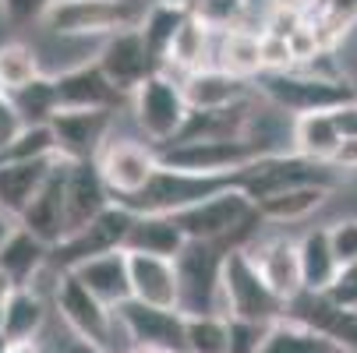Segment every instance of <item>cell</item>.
<instances>
[{"label": "cell", "mask_w": 357, "mask_h": 353, "mask_svg": "<svg viewBox=\"0 0 357 353\" xmlns=\"http://www.w3.org/2000/svg\"><path fill=\"white\" fill-rule=\"evenodd\" d=\"M333 166L340 173H357V138H343V145L333 156Z\"/></svg>", "instance_id": "45"}, {"label": "cell", "mask_w": 357, "mask_h": 353, "mask_svg": "<svg viewBox=\"0 0 357 353\" xmlns=\"http://www.w3.org/2000/svg\"><path fill=\"white\" fill-rule=\"evenodd\" d=\"M322 0H269V11L273 15H287L294 22H308L312 15H319Z\"/></svg>", "instance_id": "44"}, {"label": "cell", "mask_w": 357, "mask_h": 353, "mask_svg": "<svg viewBox=\"0 0 357 353\" xmlns=\"http://www.w3.org/2000/svg\"><path fill=\"white\" fill-rule=\"evenodd\" d=\"M131 113H135V124L142 131V138L152 145V148H163L170 145L181 131H184V120L191 113L188 99H184V85L177 74L170 71H152L135 92H131Z\"/></svg>", "instance_id": "5"}, {"label": "cell", "mask_w": 357, "mask_h": 353, "mask_svg": "<svg viewBox=\"0 0 357 353\" xmlns=\"http://www.w3.org/2000/svg\"><path fill=\"white\" fill-rule=\"evenodd\" d=\"M174 219L181 223L188 240H230L237 247H244L266 223L241 184H230L209 198L195 201V205L174 212Z\"/></svg>", "instance_id": "2"}, {"label": "cell", "mask_w": 357, "mask_h": 353, "mask_svg": "<svg viewBox=\"0 0 357 353\" xmlns=\"http://www.w3.org/2000/svg\"><path fill=\"white\" fill-rule=\"evenodd\" d=\"M128 265H131V297L135 300L156 304V308H177L181 286H177V262L174 258L128 251Z\"/></svg>", "instance_id": "20"}, {"label": "cell", "mask_w": 357, "mask_h": 353, "mask_svg": "<svg viewBox=\"0 0 357 353\" xmlns=\"http://www.w3.org/2000/svg\"><path fill=\"white\" fill-rule=\"evenodd\" d=\"M22 127H25V117L11 103V95H0V156H4V148L18 138Z\"/></svg>", "instance_id": "41"}, {"label": "cell", "mask_w": 357, "mask_h": 353, "mask_svg": "<svg viewBox=\"0 0 357 353\" xmlns=\"http://www.w3.org/2000/svg\"><path fill=\"white\" fill-rule=\"evenodd\" d=\"M230 240H188L177 262V308L184 315H223V258Z\"/></svg>", "instance_id": "4"}, {"label": "cell", "mask_w": 357, "mask_h": 353, "mask_svg": "<svg viewBox=\"0 0 357 353\" xmlns=\"http://www.w3.org/2000/svg\"><path fill=\"white\" fill-rule=\"evenodd\" d=\"M57 163H61V156L57 159H29V163H0V205L11 216H22Z\"/></svg>", "instance_id": "28"}, {"label": "cell", "mask_w": 357, "mask_h": 353, "mask_svg": "<svg viewBox=\"0 0 357 353\" xmlns=\"http://www.w3.org/2000/svg\"><path fill=\"white\" fill-rule=\"evenodd\" d=\"M326 226H329V240H333V251L340 258V269L357 262V216H340Z\"/></svg>", "instance_id": "39"}, {"label": "cell", "mask_w": 357, "mask_h": 353, "mask_svg": "<svg viewBox=\"0 0 357 353\" xmlns=\"http://www.w3.org/2000/svg\"><path fill=\"white\" fill-rule=\"evenodd\" d=\"M269 223L259 226L244 251L251 255V262L259 265V272L266 276V283L276 290L280 300H290L304 290V276H301V255H297V237L283 233V230H266Z\"/></svg>", "instance_id": "14"}, {"label": "cell", "mask_w": 357, "mask_h": 353, "mask_svg": "<svg viewBox=\"0 0 357 353\" xmlns=\"http://www.w3.org/2000/svg\"><path fill=\"white\" fill-rule=\"evenodd\" d=\"M340 145H343V131H340L333 110H315V113L294 117V141H290L294 152L319 159V163H333Z\"/></svg>", "instance_id": "29"}, {"label": "cell", "mask_w": 357, "mask_h": 353, "mask_svg": "<svg viewBox=\"0 0 357 353\" xmlns=\"http://www.w3.org/2000/svg\"><path fill=\"white\" fill-rule=\"evenodd\" d=\"M114 205V194L99 173V163H68V233L89 226L99 212Z\"/></svg>", "instance_id": "19"}, {"label": "cell", "mask_w": 357, "mask_h": 353, "mask_svg": "<svg viewBox=\"0 0 357 353\" xmlns=\"http://www.w3.org/2000/svg\"><path fill=\"white\" fill-rule=\"evenodd\" d=\"M124 353H170V350H160V346H145V343H131Z\"/></svg>", "instance_id": "50"}, {"label": "cell", "mask_w": 357, "mask_h": 353, "mask_svg": "<svg viewBox=\"0 0 357 353\" xmlns=\"http://www.w3.org/2000/svg\"><path fill=\"white\" fill-rule=\"evenodd\" d=\"M4 322V339L8 343H36L43 325H46V300L36 286H18L11 300L0 308Z\"/></svg>", "instance_id": "30"}, {"label": "cell", "mask_w": 357, "mask_h": 353, "mask_svg": "<svg viewBox=\"0 0 357 353\" xmlns=\"http://www.w3.org/2000/svg\"><path fill=\"white\" fill-rule=\"evenodd\" d=\"M135 223V212L124 209L121 201H114V205L107 212H99L89 226L68 233L57 247H54V255H50V265L54 269H75L96 255H107V251H117L128 244V230Z\"/></svg>", "instance_id": "10"}, {"label": "cell", "mask_w": 357, "mask_h": 353, "mask_svg": "<svg viewBox=\"0 0 357 353\" xmlns=\"http://www.w3.org/2000/svg\"><path fill=\"white\" fill-rule=\"evenodd\" d=\"M297 255H301V276L304 290L326 293L340 279V258L329 240V226H308L297 237Z\"/></svg>", "instance_id": "24"}, {"label": "cell", "mask_w": 357, "mask_h": 353, "mask_svg": "<svg viewBox=\"0 0 357 353\" xmlns=\"http://www.w3.org/2000/svg\"><path fill=\"white\" fill-rule=\"evenodd\" d=\"M255 95L269 107H280L290 117L315 113V110H340L357 99V88L343 74L294 68V71H262L255 78Z\"/></svg>", "instance_id": "1"}, {"label": "cell", "mask_w": 357, "mask_h": 353, "mask_svg": "<svg viewBox=\"0 0 357 353\" xmlns=\"http://www.w3.org/2000/svg\"><path fill=\"white\" fill-rule=\"evenodd\" d=\"M213 64L255 81L262 74V29H230V32H216V49H213Z\"/></svg>", "instance_id": "25"}, {"label": "cell", "mask_w": 357, "mask_h": 353, "mask_svg": "<svg viewBox=\"0 0 357 353\" xmlns=\"http://www.w3.org/2000/svg\"><path fill=\"white\" fill-rule=\"evenodd\" d=\"M237 173H188V170H170V166L160 163L156 177H152L138 194L124 198L121 205L131 209L135 216H142V212H167V216H174V212L195 205V201L237 184Z\"/></svg>", "instance_id": "7"}, {"label": "cell", "mask_w": 357, "mask_h": 353, "mask_svg": "<svg viewBox=\"0 0 357 353\" xmlns=\"http://www.w3.org/2000/svg\"><path fill=\"white\" fill-rule=\"evenodd\" d=\"M68 272H75L110 308H121L124 300H131V265H128V251L124 247L107 251V255H96V258L68 269Z\"/></svg>", "instance_id": "22"}, {"label": "cell", "mask_w": 357, "mask_h": 353, "mask_svg": "<svg viewBox=\"0 0 357 353\" xmlns=\"http://www.w3.org/2000/svg\"><path fill=\"white\" fill-rule=\"evenodd\" d=\"M149 4H177V0H149Z\"/></svg>", "instance_id": "52"}, {"label": "cell", "mask_w": 357, "mask_h": 353, "mask_svg": "<svg viewBox=\"0 0 357 353\" xmlns=\"http://www.w3.org/2000/svg\"><path fill=\"white\" fill-rule=\"evenodd\" d=\"M188 8H181V4H149L145 8V18H142V36H145V42H149V49L156 54V61H163V54H167V46L174 42V36H177V29L188 22Z\"/></svg>", "instance_id": "31"}, {"label": "cell", "mask_w": 357, "mask_h": 353, "mask_svg": "<svg viewBox=\"0 0 357 353\" xmlns=\"http://www.w3.org/2000/svg\"><path fill=\"white\" fill-rule=\"evenodd\" d=\"M223 315L251 322L287 318V300L276 297V290L266 283L244 247H230L223 258Z\"/></svg>", "instance_id": "6"}, {"label": "cell", "mask_w": 357, "mask_h": 353, "mask_svg": "<svg viewBox=\"0 0 357 353\" xmlns=\"http://www.w3.org/2000/svg\"><path fill=\"white\" fill-rule=\"evenodd\" d=\"M336 304H343V308H357V262H350V265H343L340 269V279L326 290Z\"/></svg>", "instance_id": "42"}, {"label": "cell", "mask_w": 357, "mask_h": 353, "mask_svg": "<svg viewBox=\"0 0 357 353\" xmlns=\"http://www.w3.org/2000/svg\"><path fill=\"white\" fill-rule=\"evenodd\" d=\"M276 322H251V318H230V353H259L269 339Z\"/></svg>", "instance_id": "38"}, {"label": "cell", "mask_w": 357, "mask_h": 353, "mask_svg": "<svg viewBox=\"0 0 357 353\" xmlns=\"http://www.w3.org/2000/svg\"><path fill=\"white\" fill-rule=\"evenodd\" d=\"M160 152V163L188 173H237L248 163L269 156L255 138H202V141H170Z\"/></svg>", "instance_id": "9"}, {"label": "cell", "mask_w": 357, "mask_h": 353, "mask_svg": "<svg viewBox=\"0 0 357 353\" xmlns=\"http://www.w3.org/2000/svg\"><path fill=\"white\" fill-rule=\"evenodd\" d=\"M188 237L181 230V223L167 212H142L135 216L131 230H128V244L124 251H142V255H160V258H177L184 251Z\"/></svg>", "instance_id": "26"}, {"label": "cell", "mask_w": 357, "mask_h": 353, "mask_svg": "<svg viewBox=\"0 0 357 353\" xmlns=\"http://www.w3.org/2000/svg\"><path fill=\"white\" fill-rule=\"evenodd\" d=\"M117 110H57L50 117L57 138V156L68 163H89L99 159V152L114 138Z\"/></svg>", "instance_id": "12"}, {"label": "cell", "mask_w": 357, "mask_h": 353, "mask_svg": "<svg viewBox=\"0 0 357 353\" xmlns=\"http://www.w3.org/2000/svg\"><path fill=\"white\" fill-rule=\"evenodd\" d=\"M96 64L103 68V74L117 85V92H124L131 99V92L152 74L160 71V61L156 54L149 49L142 29H124V32H114L107 39H99V49H96Z\"/></svg>", "instance_id": "15"}, {"label": "cell", "mask_w": 357, "mask_h": 353, "mask_svg": "<svg viewBox=\"0 0 357 353\" xmlns=\"http://www.w3.org/2000/svg\"><path fill=\"white\" fill-rule=\"evenodd\" d=\"M99 173H103L114 201H124L131 194H138L160 170V152L149 141H135V138H110L107 148L99 152Z\"/></svg>", "instance_id": "13"}, {"label": "cell", "mask_w": 357, "mask_h": 353, "mask_svg": "<svg viewBox=\"0 0 357 353\" xmlns=\"http://www.w3.org/2000/svg\"><path fill=\"white\" fill-rule=\"evenodd\" d=\"M181 85H184V99L191 110H227V107H237L255 95V81L237 78L216 64L184 74Z\"/></svg>", "instance_id": "18"}, {"label": "cell", "mask_w": 357, "mask_h": 353, "mask_svg": "<svg viewBox=\"0 0 357 353\" xmlns=\"http://www.w3.org/2000/svg\"><path fill=\"white\" fill-rule=\"evenodd\" d=\"M191 15H195L202 25H209L213 32H230V29L248 25L251 0H202Z\"/></svg>", "instance_id": "37"}, {"label": "cell", "mask_w": 357, "mask_h": 353, "mask_svg": "<svg viewBox=\"0 0 357 353\" xmlns=\"http://www.w3.org/2000/svg\"><path fill=\"white\" fill-rule=\"evenodd\" d=\"M124 343H145V346H160L170 353H188V315L177 308H156V304H142V300H124L121 308H114ZM124 346V350H128Z\"/></svg>", "instance_id": "11"}, {"label": "cell", "mask_w": 357, "mask_h": 353, "mask_svg": "<svg viewBox=\"0 0 357 353\" xmlns=\"http://www.w3.org/2000/svg\"><path fill=\"white\" fill-rule=\"evenodd\" d=\"M145 8L138 0H50L39 25L57 39H107L138 29Z\"/></svg>", "instance_id": "3"}, {"label": "cell", "mask_w": 357, "mask_h": 353, "mask_svg": "<svg viewBox=\"0 0 357 353\" xmlns=\"http://www.w3.org/2000/svg\"><path fill=\"white\" fill-rule=\"evenodd\" d=\"M50 255H54V247L43 244L36 233H29L18 223V230L8 237L4 247H0V269H4L18 286H32L46 269H54L50 265Z\"/></svg>", "instance_id": "27"}, {"label": "cell", "mask_w": 357, "mask_h": 353, "mask_svg": "<svg viewBox=\"0 0 357 353\" xmlns=\"http://www.w3.org/2000/svg\"><path fill=\"white\" fill-rule=\"evenodd\" d=\"M297 61L290 54V39L276 32H262V71H294Z\"/></svg>", "instance_id": "40"}, {"label": "cell", "mask_w": 357, "mask_h": 353, "mask_svg": "<svg viewBox=\"0 0 357 353\" xmlns=\"http://www.w3.org/2000/svg\"><path fill=\"white\" fill-rule=\"evenodd\" d=\"M29 159H57V138L54 127L46 124H25L18 138L4 148L0 163H29Z\"/></svg>", "instance_id": "34"}, {"label": "cell", "mask_w": 357, "mask_h": 353, "mask_svg": "<svg viewBox=\"0 0 357 353\" xmlns=\"http://www.w3.org/2000/svg\"><path fill=\"white\" fill-rule=\"evenodd\" d=\"M333 346H336V343H329L326 336H319V332H312V329H304L301 322L280 318L259 353H322V350H333ZM336 350H340V346H336Z\"/></svg>", "instance_id": "33"}, {"label": "cell", "mask_w": 357, "mask_h": 353, "mask_svg": "<svg viewBox=\"0 0 357 353\" xmlns=\"http://www.w3.org/2000/svg\"><path fill=\"white\" fill-rule=\"evenodd\" d=\"M18 230V216H11L4 205H0V247H4L8 244V237Z\"/></svg>", "instance_id": "47"}, {"label": "cell", "mask_w": 357, "mask_h": 353, "mask_svg": "<svg viewBox=\"0 0 357 353\" xmlns=\"http://www.w3.org/2000/svg\"><path fill=\"white\" fill-rule=\"evenodd\" d=\"M64 353H114V350H110V346H99V343H92V339L75 336V339L64 346Z\"/></svg>", "instance_id": "46"}, {"label": "cell", "mask_w": 357, "mask_h": 353, "mask_svg": "<svg viewBox=\"0 0 357 353\" xmlns=\"http://www.w3.org/2000/svg\"><path fill=\"white\" fill-rule=\"evenodd\" d=\"M11 103L18 107V113L25 117V124H46L57 113V88H54V74H39L36 81H29L25 88L11 92Z\"/></svg>", "instance_id": "35"}, {"label": "cell", "mask_w": 357, "mask_h": 353, "mask_svg": "<svg viewBox=\"0 0 357 353\" xmlns=\"http://www.w3.org/2000/svg\"><path fill=\"white\" fill-rule=\"evenodd\" d=\"M54 308H57V315L64 318V325H68L75 336H82V339H92V343L110 346V350H114V339H117V336L124 339L114 308L103 304V300H99L75 272H64V269H61V272L54 276ZM124 346H128V343H124Z\"/></svg>", "instance_id": "8"}, {"label": "cell", "mask_w": 357, "mask_h": 353, "mask_svg": "<svg viewBox=\"0 0 357 353\" xmlns=\"http://www.w3.org/2000/svg\"><path fill=\"white\" fill-rule=\"evenodd\" d=\"M336 187H326V184H294V187H283V191H273L269 198H262L259 205V216L269 223V226H294V223H304L312 219L319 209L329 205Z\"/></svg>", "instance_id": "21"}, {"label": "cell", "mask_w": 357, "mask_h": 353, "mask_svg": "<svg viewBox=\"0 0 357 353\" xmlns=\"http://www.w3.org/2000/svg\"><path fill=\"white\" fill-rule=\"evenodd\" d=\"M18 223L50 247H57L68 237V159H61L54 166V173L39 187V194L18 216Z\"/></svg>", "instance_id": "17"}, {"label": "cell", "mask_w": 357, "mask_h": 353, "mask_svg": "<svg viewBox=\"0 0 357 353\" xmlns=\"http://www.w3.org/2000/svg\"><path fill=\"white\" fill-rule=\"evenodd\" d=\"M54 88H57V110H117L128 99L103 74L96 57H85L54 74Z\"/></svg>", "instance_id": "16"}, {"label": "cell", "mask_w": 357, "mask_h": 353, "mask_svg": "<svg viewBox=\"0 0 357 353\" xmlns=\"http://www.w3.org/2000/svg\"><path fill=\"white\" fill-rule=\"evenodd\" d=\"M188 353H230V318L188 315Z\"/></svg>", "instance_id": "36"}, {"label": "cell", "mask_w": 357, "mask_h": 353, "mask_svg": "<svg viewBox=\"0 0 357 353\" xmlns=\"http://www.w3.org/2000/svg\"><path fill=\"white\" fill-rule=\"evenodd\" d=\"M15 290H18V283H15L4 269H0V308H4L8 300H11V293H15Z\"/></svg>", "instance_id": "48"}, {"label": "cell", "mask_w": 357, "mask_h": 353, "mask_svg": "<svg viewBox=\"0 0 357 353\" xmlns=\"http://www.w3.org/2000/svg\"><path fill=\"white\" fill-rule=\"evenodd\" d=\"M43 74L39 68V54L29 46V42H0V85H4V92H18L25 88L29 81H36Z\"/></svg>", "instance_id": "32"}, {"label": "cell", "mask_w": 357, "mask_h": 353, "mask_svg": "<svg viewBox=\"0 0 357 353\" xmlns=\"http://www.w3.org/2000/svg\"><path fill=\"white\" fill-rule=\"evenodd\" d=\"M177 4H181V8H188V11H195V8L202 4V0H177Z\"/></svg>", "instance_id": "51"}, {"label": "cell", "mask_w": 357, "mask_h": 353, "mask_svg": "<svg viewBox=\"0 0 357 353\" xmlns=\"http://www.w3.org/2000/svg\"><path fill=\"white\" fill-rule=\"evenodd\" d=\"M46 4H50V0H0V15H4L8 22H15V25L32 22V18L39 22Z\"/></svg>", "instance_id": "43"}, {"label": "cell", "mask_w": 357, "mask_h": 353, "mask_svg": "<svg viewBox=\"0 0 357 353\" xmlns=\"http://www.w3.org/2000/svg\"><path fill=\"white\" fill-rule=\"evenodd\" d=\"M4 353H43V350H39V343H8Z\"/></svg>", "instance_id": "49"}, {"label": "cell", "mask_w": 357, "mask_h": 353, "mask_svg": "<svg viewBox=\"0 0 357 353\" xmlns=\"http://www.w3.org/2000/svg\"><path fill=\"white\" fill-rule=\"evenodd\" d=\"M213 49H216V32L209 25H202L195 15H188V22L177 29L174 42L167 46V54L160 61L163 71L184 78L198 68H209L213 64Z\"/></svg>", "instance_id": "23"}, {"label": "cell", "mask_w": 357, "mask_h": 353, "mask_svg": "<svg viewBox=\"0 0 357 353\" xmlns=\"http://www.w3.org/2000/svg\"><path fill=\"white\" fill-rule=\"evenodd\" d=\"M0 95H8V92H4V85H0Z\"/></svg>", "instance_id": "53"}]
</instances>
